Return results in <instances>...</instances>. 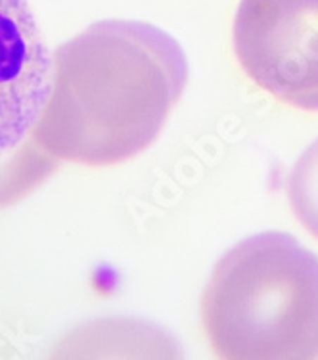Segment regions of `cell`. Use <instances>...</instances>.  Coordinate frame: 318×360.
<instances>
[{
  "label": "cell",
  "instance_id": "5b68a950",
  "mask_svg": "<svg viewBox=\"0 0 318 360\" xmlns=\"http://www.w3.org/2000/svg\"><path fill=\"white\" fill-rule=\"evenodd\" d=\"M288 200L295 219L318 240V140L301 153L291 169Z\"/></svg>",
  "mask_w": 318,
  "mask_h": 360
},
{
  "label": "cell",
  "instance_id": "6da1fadb",
  "mask_svg": "<svg viewBox=\"0 0 318 360\" xmlns=\"http://www.w3.org/2000/svg\"><path fill=\"white\" fill-rule=\"evenodd\" d=\"M186 84V54L169 33L144 21H100L56 52L37 139L63 161L119 165L155 142Z\"/></svg>",
  "mask_w": 318,
  "mask_h": 360
},
{
  "label": "cell",
  "instance_id": "3957f363",
  "mask_svg": "<svg viewBox=\"0 0 318 360\" xmlns=\"http://www.w3.org/2000/svg\"><path fill=\"white\" fill-rule=\"evenodd\" d=\"M232 46L259 89L291 108L318 111V0H242Z\"/></svg>",
  "mask_w": 318,
  "mask_h": 360
},
{
  "label": "cell",
  "instance_id": "7a4b0ae2",
  "mask_svg": "<svg viewBox=\"0 0 318 360\" xmlns=\"http://www.w3.org/2000/svg\"><path fill=\"white\" fill-rule=\"evenodd\" d=\"M201 326L219 359H318V257L284 232L236 243L203 290Z\"/></svg>",
  "mask_w": 318,
  "mask_h": 360
},
{
  "label": "cell",
  "instance_id": "277c9868",
  "mask_svg": "<svg viewBox=\"0 0 318 360\" xmlns=\"http://www.w3.org/2000/svg\"><path fill=\"white\" fill-rule=\"evenodd\" d=\"M54 81V58L27 0H0V160L35 132Z\"/></svg>",
  "mask_w": 318,
  "mask_h": 360
}]
</instances>
